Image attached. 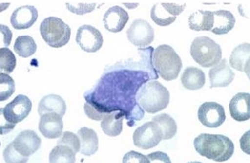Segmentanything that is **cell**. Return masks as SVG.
Returning <instances> with one entry per match:
<instances>
[{"mask_svg": "<svg viewBox=\"0 0 250 163\" xmlns=\"http://www.w3.org/2000/svg\"><path fill=\"white\" fill-rule=\"evenodd\" d=\"M194 146L200 156L217 163L228 161L235 151L233 141L223 135L201 134L194 140Z\"/></svg>", "mask_w": 250, "mask_h": 163, "instance_id": "1", "label": "cell"}, {"mask_svg": "<svg viewBox=\"0 0 250 163\" xmlns=\"http://www.w3.org/2000/svg\"><path fill=\"white\" fill-rule=\"evenodd\" d=\"M136 100L147 113L155 114L167 108L170 102V93L165 86L154 80L145 83L139 89Z\"/></svg>", "mask_w": 250, "mask_h": 163, "instance_id": "2", "label": "cell"}, {"mask_svg": "<svg viewBox=\"0 0 250 163\" xmlns=\"http://www.w3.org/2000/svg\"><path fill=\"white\" fill-rule=\"evenodd\" d=\"M153 67L166 81L176 79L182 68V61L174 48L163 44L157 47L152 54Z\"/></svg>", "mask_w": 250, "mask_h": 163, "instance_id": "3", "label": "cell"}, {"mask_svg": "<svg viewBox=\"0 0 250 163\" xmlns=\"http://www.w3.org/2000/svg\"><path fill=\"white\" fill-rule=\"evenodd\" d=\"M193 59L204 68L213 67L222 60V48L208 36H199L192 42L190 49Z\"/></svg>", "mask_w": 250, "mask_h": 163, "instance_id": "4", "label": "cell"}, {"mask_svg": "<svg viewBox=\"0 0 250 163\" xmlns=\"http://www.w3.org/2000/svg\"><path fill=\"white\" fill-rule=\"evenodd\" d=\"M40 31L43 40L52 48L65 46L70 40V27L55 17L46 18L41 24Z\"/></svg>", "mask_w": 250, "mask_h": 163, "instance_id": "5", "label": "cell"}, {"mask_svg": "<svg viewBox=\"0 0 250 163\" xmlns=\"http://www.w3.org/2000/svg\"><path fill=\"white\" fill-rule=\"evenodd\" d=\"M133 143L136 147L143 150H149L157 146L162 140V131L159 125L153 120L144 123L138 127L132 136Z\"/></svg>", "mask_w": 250, "mask_h": 163, "instance_id": "6", "label": "cell"}, {"mask_svg": "<svg viewBox=\"0 0 250 163\" xmlns=\"http://www.w3.org/2000/svg\"><path fill=\"white\" fill-rule=\"evenodd\" d=\"M186 3H183L182 5L168 2L157 3L153 5L150 10V18L158 26H169L175 22L176 17L183 12Z\"/></svg>", "mask_w": 250, "mask_h": 163, "instance_id": "7", "label": "cell"}, {"mask_svg": "<svg viewBox=\"0 0 250 163\" xmlns=\"http://www.w3.org/2000/svg\"><path fill=\"white\" fill-rule=\"evenodd\" d=\"M32 110V101L24 94H19L13 101L0 109L7 121L17 124L24 120Z\"/></svg>", "mask_w": 250, "mask_h": 163, "instance_id": "8", "label": "cell"}, {"mask_svg": "<svg viewBox=\"0 0 250 163\" xmlns=\"http://www.w3.org/2000/svg\"><path fill=\"white\" fill-rule=\"evenodd\" d=\"M76 42L84 52L95 53L103 46L104 38L100 31L95 27L83 25L77 31Z\"/></svg>", "mask_w": 250, "mask_h": 163, "instance_id": "9", "label": "cell"}, {"mask_svg": "<svg viewBox=\"0 0 250 163\" xmlns=\"http://www.w3.org/2000/svg\"><path fill=\"white\" fill-rule=\"evenodd\" d=\"M198 117L200 123L208 128H218L226 119L225 108L213 101L204 102L199 108Z\"/></svg>", "mask_w": 250, "mask_h": 163, "instance_id": "10", "label": "cell"}, {"mask_svg": "<svg viewBox=\"0 0 250 163\" xmlns=\"http://www.w3.org/2000/svg\"><path fill=\"white\" fill-rule=\"evenodd\" d=\"M126 36L129 42L134 46H149L154 39V31L146 20L136 19L128 28Z\"/></svg>", "mask_w": 250, "mask_h": 163, "instance_id": "11", "label": "cell"}, {"mask_svg": "<svg viewBox=\"0 0 250 163\" xmlns=\"http://www.w3.org/2000/svg\"><path fill=\"white\" fill-rule=\"evenodd\" d=\"M39 130L46 139H58L62 136L63 121L62 117L56 113H47L41 116Z\"/></svg>", "mask_w": 250, "mask_h": 163, "instance_id": "12", "label": "cell"}, {"mask_svg": "<svg viewBox=\"0 0 250 163\" xmlns=\"http://www.w3.org/2000/svg\"><path fill=\"white\" fill-rule=\"evenodd\" d=\"M13 142L17 151L27 158L34 155L42 145V140L37 133L32 130L22 131Z\"/></svg>", "mask_w": 250, "mask_h": 163, "instance_id": "13", "label": "cell"}, {"mask_svg": "<svg viewBox=\"0 0 250 163\" xmlns=\"http://www.w3.org/2000/svg\"><path fill=\"white\" fill-rule=\"evenodd\" d=\"M39 14L34 6L26 5L16 9L11 16V24L16 30H25L36 23Z\"/></svg>", "mask_w": 250, "mask_h": 163, "instance_id": "14", "label": "cell"}, {"mask_svg": "<svg viewBox=\"0 0 250 163\" xmlns=\"http://www.w3.org/2000/svg\"><path fill=\"white\" fill-rule=\"evenodd\" d=\"M210 88L226 87L230 85L234 78L235 73L230 68L226 59H222L218 64L213 66L209 71Z\"/></svg>", "mask_w": 250, "mask_h": 163, "instance_id": "15", "label": "cell"}, {"mask_svg": "<svg viewBox=\"0 0 250 163\" xmlns=\"http://www.w3.org/2000/svg\"><path fill=\"white\" fill-rule=\"evenodd\" d=\"M129 19L127 12L120 6H113L109 8L104 15V28L111 33L121 32Z\"/></svg>", "mask_w": 250, "mask_h": 163, "instance_id": "16", "label": "cell"}, {"mask_svg": "<svg viewBox=\"0 0 250 163\" xmlns=\"http://www.w3.org/2000/svg\"><path fill=\"white\" fill-rule=\"evenodd\" d=\"M230 116L236 121H247L250 119V93H237L229 103Z\"/></svg>", "mask_w": 250, "mask_h": 163, "instance_id": "17", "label": "cell"}, {"mask_svg": "<svg viewBox=\"0 0 250 163\" xmlns=\"http://www.w3.org/2000/svg\"><path fill=\"white\" fill-rule=\"evenodd\" d=\"M125 117L122 111H112L101 120L102 131L108 137H118L123 130V119Z\"/></svg>", "mask_w": 250, "mask_h": 163, "instance_id": "18", "label": "cell"}, {"mask_svg": "<svg viewBox=\"0 0 250 163\" xmlns=\"http://www.w3.org/2000/svg\"><path fill=\"white\" fill-rule=\"evenodd\" d=\"M38 111L40 116L47 113H56L61 117H63L66 113V103L60 95L51 93L42 98L39 103Z\"/></svg>", "mask_w": 250, "mask_h": 163, "instance_id": "19", "label": "cell"}, {"mask_svg": "<svg viewBox=\"0 0 250 163\" xmlns=\"http://www.w3.org/2000/svg\"><path fill=\"white\" fill-rule=\"evenodd\" d=\"M250 44L244 43L236 47L230 55V65L235 70L242 71L250 77Z\"/></svg>", "mask_w": 250, "mask_h": 163, "instance_id": "20", "label": "cell"}, {"mask_svg": "<svg viewBox=\"0 0 250 163\" xmlns=\"http://www.w3.org/2000/svg\"><path fill=\"white\" fill-rule=\"evenodd\" d=\"M214 15V22L213 28L211 30L212 33L218 36H222L228 34L231 30H233L236 19L234 15L225 10H219L216 12H213Z\"/></svg>", "mask_w": 250, "mask_h": 163, "instance_id": "21", "label": "cell"}, {"mask_svg": "<svg viewBox=\"0 0 250 163\" xmlns=\"http://www.w3.org/2000/svg\"><path fill=\"white\" fill-rule=\"evenodd\" d=\"M77 135L81 140V154L84 156H92L98 151V136L94 130L83 127L78 131Z\"/></svg>", "mask_w": 250, "mask_h": 163, "instance_id": "22", "label": "cell"}, {"mask_svg": "<svg viewBox=\"0 0 250 163\" xmlns=\"http://www.w3.org/2000/svg\"><path fill=\"white\" fill-rule=\"evenodd\" d=\"M181 83L187 90H199L205 84V74L199 68L187 67L181 75Z\"/></svg>", "mask_w": 250, "mask_h": 163, "instance_id": "23", "label": "cell"}, {"mask_svg": "<svg viewBox=\"0 0 250 163\" xmlns=\"http://www.w3.org/2000/svg\"><path fill=\"white\" fill-rule=\"evenodd\" d=\"M214 15L210 11L199 10L194 12L189 18V27L193 31H211L213 28Z\"/></svg>", "mask_w": 250, "mask_h": 163, "instance_id": "24", "label": "cell"}, {"mask_svg": "<svg viewBox=\"0 0 250 163\" xmlns=\"http://www.w3.org/2000/svg\"><path fill=\"white\" fill-rule=\"evenodd\" d=\"M49 162L51 163H74L76 153L71 147L65 144H58L51 151Z\"/></svg>", "mask_w": 250, "mask_h": 163, "instance_id": "25", "label": "cell"}, {"mask_svg": "<svg viewBox=\"0 0 250 163\" xmlns=\"http://www.w3.org/2000/svg\"><path fill=\"white\" fill-rule=\"evenodd\" d=\"M152 120L156 122L162 131V140L173 139L177 131V125L175 119L168 114H160L153 117Z\"/></svg>", "mask_w": 250, "mask_h": 163, "instance_id": "26", "label": "cell"}, {"mask_svg": "<svg viewBox=\"0 0 250 163\" xmlns=\"http://www.w3.org/2000/svg\"><path fill=\"white\" fill-rule=\"evenodd\" d=\"M14 50L19 56L27 58L37 52V44L32 36H21L16 39Z\"/></svg>", "mask_w": 250, "mask_h": 163, "instance_id": "27", "label": "cell"}, {"mask_svg": "<svg viewBox=\"0 0 250 163\" xmlns=\"http://www.w3.org/2000/svg\"><path fill=\"white\" fill-rule=\"evenodd\" d=\"M17 66V59L15 54L8 48H0V71L1 72L10 73Z\"/></svg>", "mask_w": 250, "mask_h": 163, "instance_id": "28", "label": "cell"}, {"mask_svg": "<svg viewBox=\"0 0 250 163\" xmlns=\"http://www.w3.org/2000/svg\"><path fill=\"white\" fill-rule=\"evenodd\" d=\"M15 81L6 73H0V101L7 100L15 93Z\"/></svg>", "mask_w": 250, "mask_h": 163, "instance_id": "29", "label": "cell"}, {"mask_svg": "<svg viewBox=\"0 0 250 163\" xmlns=\"http://www.w3.org/2000/svg\"><path fill=\"white\" fill-rule=\"evenodd\" d=\"M4 161L7 163H24L28 162V158L21 155L15 148L14 142L12 141L7 145L3 152Z\"/></svg>", "mask_w": 250, "mask_h": 163, "instance_id": "30", "label": "cell"}, {"mask_svg": "<svg viewBox=\"0 0 250 163\" xmlns=\"http://www.w3.org/2000/svg\"><path fill=\"white\" fill-rule=\"evenodd\" d=\"M96 7L94 2L87 3V2H79V1H72L66 3V8L76 15H85L87 13H91Z\"/></svg>", "mask_w": 250, "mask_h": 163, "instance_id": "31", "label": "cell"}, {"mask_svg": "<svg viewBox=\"0 0 250 163\" xmlns=\"http://www.w3.org/2000/svg\"><path fill=\"white\" fill-rule=\"evenodd\" d=\"M84 112L85 115L89 118L93 120H102L103 117H104L107 112L103 110L101 107H99L97 104L92 102L91 100L86 98V103L84 104Z\"/></svg>", "mask_w": 250, "mask_h": 163, "instance_id": "32", "label": "cell"}, {"mask_svg": "<svg viewBox=\"0 0 250 163\" xmlns=\"http://www.w3.org/2000/svg\"><path fill=\"white\" fill-rule=\"evenodd\" d=\"M58 144H65L71 147L76 154L81 150V140L79 136L71 132H64V134L62 136V139L58 141Z\"/></svg>", "mask_w": 250, "mask_h": 163, "instance_id": "33", "label": "cell"}, {"mask_svg": "<svg viewBox=\"0 0 250 163\" xmlns=\"http://www.w3.org/2000/svg\"><path fill=\"white\" fill-rule=\"evenodd\" d=\"M123 163H149L150 161L147 158V156H144L140 153L134 152V151H130L128 153H126L124 158H123Z\"/></svg>", "mask_w": 250, "mask_h": 163, "instance_id": "34", "label": "cell"}, {"mask_svg": "<svg viewBox=\"0 0 250 163\" xmlns=\"http://www.w3.org/2000/svg\"><path fill=\"white\" fill-rule=\"evenodd\" d=\"M0 34H1V44L4 48H7L11 44L13 33L6 25H0Z\"/></svg>", "mask_w": 250, "mask_h": 163, "instance_id": "35", "label": "cell"}, {"mask_svg": "<svg viewBox=\"0 0 250 163\" xmlns=\"http://www.w3.org/2000/svg\"><path fill=\"white\" fill-rule=\"evenodd\" d=\"M147 158L149 159L150 163H158L159 162V163H171V160H170L169 156L163 152L151 153L147 156Z\"/></svg>", "mask_w": 250, "mask_h": 163, "instance_id": "36", "label": "cell"}, {"mask_svg": "<svg viewBox=\"0 0 250 163\" xmlns=\"http://www.w3.org/2000/svg\"><path fill=\"white\" fill-rule=\"evenodd\" d=\"M15 125L16 124H12L9 121H7L6 118L3 116V114L0 113V130H1L0 133H1L2 136L9 133L12 130H14Z\"/></svg>", "mask_w": 250, "mask_h": 163, "instance_id": "37", "label": "cell"}, {"mask_svg": "<svg viewBox=\"0 0 250 163\" xmlns=\"http://www.w3.org/2000/svg\"><path fill=\"white\" fill-rule=\"evenodd\" d=\"M250 131L247 132V133L244 135V137L242 138L241 141H240V142H241V147H242L243 151H244L246 154H248V155H250Z\"/></svg>", "mask_w": 250, "mask_h": 163, "instance_id": "38", "label": "cell"}]
</instances>
